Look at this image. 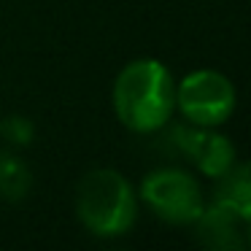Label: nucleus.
<instances>
[{
  "mask_svg": "<svg viewBox=\"0 0 251 251\" xmlns=\"http://www.w3.org/2000/svg\"><path fill=\"white\" fill-rule=\"evenodd\" d=\"M114 111L138 135L162 130L176 111V81L157 60H132L114 81Z\"/></svg>",
  "mask_w": 251,
  "mask_h": 251,
  "instance_id": "obj_1",
  "label": "nucleus"
},
{
  "mask_svg": "<svg viewBox=\"0 0 251 251\" xmlns=\"http://www.w3.org/2000/svg\"><path fill=\"white\" fill-rule=\"evenodd\" d=\"M76 213L84 227L98 238H119L130 232L138 216V200L132 184L119 170H89L78 181Z\"/></svg>",
  "mask_w": 251,
  "mask_h": 251,
  "instance_id": "obj_2",
  "label": "nucleus"
},
{
  "mask_svg": "<svg viewBox=\"0 0 251 251\" xmlns=\"http://www.w3.org/2000/svg\"><path fill=\"white\" fill-rule=\"evenodd\" d=\"M235 87L224 73L213 68L186 73L176 87V108L189 125L219 127L235 111Z\"/></svg>",
  "mask_w": 251,
  "mask_h": 251,
  "instance_id": "obj_3",
  "label": "nucleus"
},
{
  "mask_svg": "<svg viewBox=\"0 0 251 251\" xmlns=\"http://www.w3.org/2000/svg\"><path fill=\"white\" fill-rule=\"evenodd\" d=\"M141 200L170 224H192L205 208L197 181L178 168H157L143 176Z\"/></svg>",
  "mask_w": 251,
  "mask_h": 251,
  "instance_id": "obj_4",
  "label": "nucleus"
},
{
  "mask_svg": "<svg viewBox=\"0 0 251 251\" xmlns=\"http://www.w3.org/2000/svg\"><path fill=\"white\" fill-rule=\"evenodd\" d=\"M173 141L178 151L200 170L202 176L216 181L235 165V146L227 135L216 132V127L178 125L173 127Z\"/></svg>",
  "mask_w": 251,
  "mask_h": 251,
  "instance_id": "obj_5",
  "label": "nucleus"
},
{
  "mask_svg": "<svg viewBox=\"0 0 251 251\" xmlns=\"http://www.w3.org/2000/svg\"><path fill=\"white\" fill-rule=\"evenodd\" d=\"M238 224H240V219L235 216L229 208L213 202V205L202 208V213L192 222V227H195V238L200 240L205 249L238 251V249H243V243H246V238L238 229Z\"/></svg>",
  "mask_w": 251,
  "mask_h": 251,
  "instance_id": "obj_6",
  "label": "nucleus"
},
{
  "mask_svg": "<svg viewBox=\"0 0 251 251\" xmlns=\"http://www.w3.org/2000/svg\"><path fill=\"white\" fill-rule=\"evenodd\" d=\"M213 202L229 208L240 222L251 216V162H235L224 176L216 178Z\"/></svg>",
  "mask_w": 251,
  "mask_h": 251,
  "instance_id": "obj_7",
  "label": "nucleus"
},
{
  "mask_svg": "<svg viewBox=\"0 0 251 251\" xmlns=\"http://www.w3.org/2000/svg\"><path fill=\"white\" fill-rule=\"evenodd\" d=\"M33 173L19 157H0V197L8 202H19L30 195Z\"/></svg>",
  "mask_w": 251,
  "mask_h": 251,
  "instance_id": "obj_8",
  "label": "nucleus"
},
{
  "mask_svg": "<svg viewBox=\"0 0 251 251\" xmlns=\"http://www.w3.org/2000/svg\"><path fill=\"white\" fill-rule=\"evenodd\" d=\"M0 132L6 135L8 143H14V146H30L33 143V122L27 119V116H8L3 125H0Z\"/></svg>",
  "mask_w": 251,
  "mask_h": 251,
  "instance_id": "obj_9",
  "label": "nucleus"
},
{
  "mask_svg": "<svg viewBox=\"0 0 251 251\" xmlns=\"http://www.w3.org/2000/svg\"><path fill=\"white\" fill-rule=\"evenodd\" d=\"M246 243L251 246V216L246 219Z\"/></svg>",
  "mask_w": 251,
  "mask_h": 251,
  "instance_id": "obj_10",
  "label": "nucleus"
}]
</instances>
